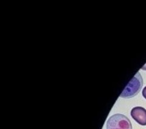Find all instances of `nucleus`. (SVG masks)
I'll use <instances>...</instances> for the list:
<instances>
[{
  "mask_svg": "<svg viewBox=\"0 0 146 129\" xmlns=\"http://www.w3.org/2000/svg\"><path fill=\"white\" fill-rule=\"evenodd\" d=\"M143 85V78L140 73L137 72L120 95L121 98H131L138 95Z\"/></svg>",
  "mask_w": 146,
  "mask_h": 129,
  "instance_id": "nucleus-1",
  "label": "nucleus"
},
{
  "mask_svg": "<svg viewBox=\"0 0 146 129\" xmlns=\"http://www.w3.org/2000/svg\"><path fill=\"white\" fill-rule=\"evenodd\" d=\"M107 129H132V125L130 119L125 115L117 113L108 119Z\"/></svg>",
  "mask_w": 146,
  "mask_h": 129,
  "instance_id": "nucleus-2",
  "label": "nucleus"
},
{
  "mask_svg": "<svg viewBox=\"0 0 146 129\" xmlns=\"http://www.w3.org/2000/svg\"><path fill=\"white\" fill-rule=\"evenodd\" d=\"M131 116L141 126H146V110L142 107H135L131 110Z\"/></svg>",
  "mask_w": 146,
  "mask_h": 129,
  "instance_id": "nucleus-3",
  "label": "nucleus"
},
{
  "mask_svg": "<svg viewBox=\"0 0 146 129\" xmlns=\"http://www.w3.org/2000/svg\"><path fill=\"white\" fill-rule=\"evenodd\" d=\"M142 95H143V96H144V98L146 99V86L144 87V89L143 90Z\"/></svg>",
  "mask_w": 146,
  "mask_h": 129,
  "instance_id": "nucleus-4",
  "label": "nucleus"
},
{
  "mask_svg": "<svg viewBox=\"0 0 146 129\" xmlns=\"http://www.w3.org/2000/svg\"><path fill=\"white\" fill-rule=\"evenodd\" d=\"M141 69H142V70H146V64H145L144 66H143V67L141 68Z\"/></svg>",
  "mask_w": 146,
  "mask_h": 129,
  "instance_id": "nucleus-5",
  "label": "nucleus"
}]
</instances>
